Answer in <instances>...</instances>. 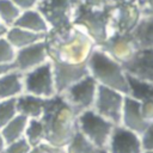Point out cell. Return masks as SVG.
Listing matches in <instances>:
<instances>
[{
  "instance_id": "obj_22",
  "label": "cell",
  "mask_w": 153,
  "mask_h": 153,
  "mask_svg": "<svg viewBox=\"0 0 153 153\" xmlns=\"http://www.w3.org/2000/svg\"><path fill=\"white\" fill-rule=\"evenodd\" d=\"M27 122H29V118L25 115L18 112L8 123H6L0 129L6 143H11L20 137H24Z\"/></svg>"
},
{
  "instance_id": "obj_7",
  "label": "cell",
  "mask_w": 153,
  "mask_h": 153,
  "mask_svg": "<svg viewBox=\"0 0 153 153\" xmlns=\"http://www.w3.org/2000/svg\"><path fill=\"white\" fill-rule=\"evenodd\" d=\"M23 81L24 93H30L42 98H50L57 94L50 59L44 63L23 73Z\"/></svg>"
},
{
  "instance_id": "obj_30",
  "label": "cell",
  "mask_w": 153,
  "mask_h": 153,
  "mask_svg": "<svg viewBox=\"0 0 153 153\" xmlns=\"http://www.w3.org/2000/svg\"><path fill=\"white\" fill-rule=\"evenodd\" d=\"M143 151H153V121L149 122L146 129L140 134Z\"/></svg>"
},
{
  "instance_id": "obj_10",
  "label": "cell",
  "mask_w": 153,
  "mask_h": 153,
  "mask_svg": "<svg viewBox=\"0 0 153 153\" xmlns=\"http://www.w3.org/2000/svg\"><path fill=\"white\" fill-rule=\"evenodd\" d=\"M124 97V93L98 84L97 96L92 109L117 126L121 123Z\"/></svg>"
},
{
  "instance_id": "obj_25",
  "label": "cell",
  "mask_w": 153,
  "mask_h": 153,
  "mask_svg": "<svg viewBox=\"0 0 153 153\" xmlns=\"http://www.w3.org/2000/svg\"><path fill=\"white\" fill-rule=\"evenodd\" d=\"M24 136L32 147L45 142V133L42 121L39 118H29Z\"/></svg>"
},
{
  "instance_id": "obj_4",
  "label": "cell",
  "mask_w": 153,
  "mask_h": 153,
  "mask_svg": "<svg viewBox=\"0 0 153 153\" xmlns=\"http://www.w3.org/2000/svg\"><path fill=\"white\" fill-rule=\"evenodd\" d=\"M111 8L112 4L98 8L79 2L74 11L72 24L84 31L96 45H99L111 33Z\"/></svg>"
},
{
  "instance_id": "obj_13",
  "label": "cell",
  "mask_w": 153,
  "mask_h": 153,
  "mask_svg": "<svg viewBox=\"0 0 153 153\" xmlns=\"http://www.w3.org/2000/svg\"><path fill=\"white\" fill-rule=\"evenodd\" d=\"M106 149L109 153H142L140 134L117 124L110 135Z\"/></svg>"
},
{
  "instance_id": "obj_1",
  "label": "cell",
  "mask_w": 153,
  "mask_h": 153,
  "mask_svg": "<svg viewBox=\"0 0 153 153\" xmlns=\"http://www.w3.org/2000/svg\"><path fill=\"white\" fill-rule=\"evenodd\" d=\"M39 120L43 123L45 142L67 147L78 130V114L62 94L48 98Z\"/></svg>"
},
{
  "instance_id": "obj_35",
  "label": "cell",
  "mask_w": 153,
  "mask_h": 153,
  "mask_svg": "<svg viewBox=\"0 0 153 153\" xmlns=\"http://www.w3.org/2000/svg\"><path fill=\"white\" fill-rule=\"evenodd\" d=\"M115 0H80V2H82L86 6H91V7H106L110 6L111 4H114Z\"/></svg>"
},
{
  "instance_id": "obj_9",
  "label": "cell",
  "mask_w": 153,
  "mask_h": 153,
  "mask_svg": "<svg viewBox=\"0 0 153 153\" xmlns=\"http://www.w3.org/2000/svg\"><path fill=\"white\" fill-rule=\"evenodd\" d=\"M97 90H98V82L92 75L87 74L86 76L81 78L75 84L69 86L62 93V96L79 115L80 112L93 108L97 96Z\"/></svg>"
},
{
  "instance_id": "obj_23",
  "label": "cell",
  "mask_w": 153,
  "mask_h": 153,
  "mask_svg": "<svg viewBox=\"0 0 153 153\" xmlns=\"http://www.w3.org/2000/svg\"><path fill=\"white\" fill-rule=\"evenodd\" d=\"M67 149L68 153H109L106 148L98 147L93 142H91L79 131V129L76 130L73 139L68 143Z\"/></svg>"
},
{
  "instance_id": "obj_28",
  "label": "cell",
  "mask_w": 153,
  "mask_h": 153,
  "mask_svg": "<svg viewBox=\"0 0 153 153\" xmlns=\"http://www.w3.org/2000/svg\"><path fill=\"white\" fill-rule=\"evenodd\" d=\"M17 49L10 43V41L5 37L0 38V63L8 65L14 61Z\"/></svg>"
},
{
  "instance_id": "obj_38",
  "label": "cell",
  "mask_w": 153,
  "mask_h": 153,
  "mask_svg": "<svg viewBox=\"0 0 153 153\" xmlns=\"http://www.w3.org/2000/svg\"><path fill=\"white\" fill-rule=\"evenodd\" d=\"M6 146H7V143H6L4 136H2V134H1V131H0V153H5Z\"/></svg>"
},
{
  "instance_id": "obj_14",
  "label": "cell",
  "mask_w": 153,
  "mask_h": 153,
  "mask_svg": "<svg viewBox=\"0 0 153 153\" xmlns=\"http://www.w3.org/2000/svg\"><path fill=\"white\" fill-rule=\"evenodd\" d=\"M122 65L129 61L136 53L137 47L130 33H111L102 44L97 45Z\"/></svg>"
},
{
  "instance_id": "obj_11",
  "label": "cell",
  "mask_w": 153,
  "mask_h": 153,
  "mask_svg": "<svg viewBox=\"0 0 153 153\" xmlns=\"http://www.w3.org/2000/svg\"><path fill=\"white\" fill-rule=\"evenodd\" d=\"M51 63H53L55 88L57 94H62L69 86H72L78 80L90 74L87 68V61L81 63H69V62H60L51 60Z\"/></svg>"
},
{
  "instance_id": "obj_24",
  "label": "cell",
  "mask_w": 153,
  "mask_h": 153,
  "mask_svg": "<svg viewBox=\"0 0 153 153\" xmlns=\"http://www.w3.org/2000/svg\"><path fill=\"white\" fill-rule=\"evenodd\" d=\"M128 85H129V93H128L129 96L139 100L153 98V82L145 81L128 74Z\"/></svg>"
},
{
  "instance_id": "obj_6",
  "label": "cell",
  "mask_w": 153,
  "mask_h": 153,
  "mask_svg": "<svg viewBox=\"0 0 153 153\" xmlns=\"http://www.w3.org/2000/svg\"><path fill=\"white\" fill-rule=\"evenodd\" d=\"M80 0H41L37 10L45 18L49 31H61L71 27L72 18Z\"/></svg>"
},
{
  "instance_id": "obj_36",
  "label": "cell",
  "mask_w": 153,
  "mask_h": 153,
  "mask_svg": "<svg viewBox=\"0 0 153 153\" xmlns=\"http://www.w3.org/2000/svg\"><path fill=\"white\" fill-rule=\"evenodd\" d=\"M12 69H14V68H13V66H12V63H8V65H4V63H0V75L5 74L6 72H8V71H12Z\"/></svg>"
},
{
  "instance_id": "obj_37",
  "label": "cell",
  "mask_w": 153,
  "mask_h": 153,
  "mask_svg": "<svg viewBox=\"0 0 153 153\" xmlns=\"http://www.w3.org/2000/svg\"><path fill=\"white\" fill-rule=\"evenodd\" d=\"M8 27H10V26H7L5 23L0 22V38L6 36V33H7V31H8Z\"/></svg>"
},
{
  "instance_id": "obj_12",
  "label": "cell",
  "mask_w": 153,
  "mask_h": 153,
  "mask_svg": "<svg viewBox=\"0 0 153 153\" xmlns=\"http://www.w3.org/2000/svg\"><path fill=\"white\" fill-rule=\"evenodd\" d=\"M49 60L48 47L45 39L30 44L27 47L17 49L12 66L16 71L25 73Z\"/></svg>"
},
{
  "instance_id": "obj_32",
  "label": "cell",
  "mask_w": 153,
  "mask_h": 153,
  "mask_svg": "<svg viewBox=\"0 0 153 153\" xmlns=\"http://www.w3.org/2000/svg\"><path fill=\"white\" fill-rule=\"evenodd\" d=\"M141 104V112L147 122L153 121V98H147L140 100Z\"/></svg>"
},
{
  "instance_id": "obj_8",
  "label": "cell",
  "mask_w": 153,
  "mask_h": 153,
  "mask_svg": "<svg viewBox=\"0 0 153 153\" xmlns=\"http://www.w3.org/2000/svg\"><path fill=\"white\" fill-rule=\"evenodd\" d=\"M142 18L137 0H115L111 8V33H131Z\"/></svg>"
},
{
  "instance_id": "obj_39",
  "label": "cell",
  "mask_w": 153,
  "mask_h": 153,
  "mask_svg": "<svg viewBox=\"0 0 153 153\" xmlns=\"http://www.w3.org/2000/svg\"><path fill=\"white\" fill-rule=\"evenodd\" d=\"M142 153H153V151H143Z\"/></svg>"
},
{
  "instance_id": "obj_26",
  "label": "cell",
  "mask_w": 153,
  "mask_h": 153,
  "mask_svg": "<svg viewBox=\"0 0 153 153\" xmlns=\"http://www.w3.org/2000/svg\"><path fill=\"white\" fill-rule=\"evenodd\" d=\"M20 13L22 10L12 0H0V22L7 26H12Z\"/></svg>"
},
{
  "instance_id": "obj_29",
  "label": "cell",
  "mask_w": 153,
  "mask_h": 153,
  "mask_svg": "<svg viewBox=\"0 0 153 153\" xmlns=\"http://www.w3.org/2000/svg\"><path fill=\"white\" fill-rule=\"evenodd\" d=\"M31 149H32V146L29 143V141L24 136L11 143H7L5 153H30Z\"/></svg>"
},
{
  "instance_id": "obj_18",
  "label": "cell",
  "mask_w": 153,
  "mask_h": 153,
  "mask_svg": "<svg viewBox=\"0 0 153 153\" xmlns=\"http://www.w3.org/2000/svg\"><path fill=\"white\" fill-rule=\"evenodd\" d=\"M13 25L33 31V32H39V33L49 32V25L45 18L43 17V14L37 8L22 11V13L19 14V17L17 18Z\"/></svg>"
},
{
  "instance_id": "obj_33",
  "label": "cell",
  "mask_w": 153,
  "mask_h": 153,
  "mask_svg": "<svg viewBox=\"0 0 153 153\" xmlns=\"http://www.w3.org/2000/svg\"><path fill=\"white\" fill-rule=\"evenodd\" d=\"M143 17H153V0H137Z\"/></svg>"
},
{
  "instance_id": "obj_3",
  "label": "cell",
  "mask_w": 153,
  "mask_h": 153,
  "mask_svg": "<svg viewBox=\"0 0 153 153\" xmlns=\"http://www.w3.org/2000/svg\"><path fill=\"white\" fill-rule=\"evenodd\" d=\"M87 68L90 75L99 85L115 88L124 94L129 93L128 74L123 65L97 45L87 59Z\"/></svg>"
},
{
  "instance_id": "obj_19",
  "label": "cell",
  "mask_w": 153,
  "mask_h": 153,
  "mask_svg": "<svg viewBox=\"0 0 153 153\" xmlns=\"http://www.w3.org/2000/svg\"><path fill=\"white\" fill-rule=\"evenodd\" d=\"M48 98L37 97L30 93H23L17 97V109L19 114L27 118H39L44 111Z\"/></svg>"
},
{
  "instance_id": "obj_21",
  "label": "cell",
  "mask_w": 153,
  "mask_h": 153,
  "mask_svg": "<svg viewBox=\"0 0 153 153\" xmlns=\"http://www.w3.org/2000/svg\"><path fill=\"white\" fill-rule=\"evenodd\" d=\"M130 35L137 49H153V17H143Z\"/></svg>"
},
{
  "instance_id": "obj_5",
  "label": "cell",
  "mask_w": 153,
  "mask_h": 153,
  "mask_svg": "<svg viewBox=\"0 0 153 153\" xmlns=\"http://www.w3.org/2000/svg\"><path fill=\"white\" fill-rule=\"evenodd\" d=\"M115 126L93 109H87L78 115L79 131L98 147L106 148Z\"/></svg>"
},
{
  "instance_id": "obj_34",
  "label": "cell",
  "mask_w": 153,
  "mask_h": 153,
  "mask_svg": "<svg viewBox=\"0 0 153 153\" xmlns=\"http://www.w3.org/2000/svg\"><path fill=\"white\" fill-rule=\"evenodd\" d=\"M22 11L25 10H31V8H36L38 2L41 0H12Z\"/></svg>"
},
{
  "instance_id": "obj_15",
  "label": "cell",
  "mask_w": 153,
  "mask_h": 153,
  "mask_svg": "<svg viewBox=\"0 0 153 153\" xmlns=\"http://www.w3.org/2000/svg\"><path fill=\"white\" fill-rule=\"evenodd\" d=\"M123 67L127 74L153 82V49H137Z\"/></svg>"
},
{
  "instance_id": "obj_17",
  "label": "cell",
  "mask_w": 153,
  "mask_h": 153,
  "mask_svg": "<svg viewBox=\"0 0 153 153\" xmlns=\"http://www.w3.org/2000/svg\"><path fill=\"white\" fill-rule=\"evenodd\" d=\"M24 93L23 73L16 69L0 75V100L17 98Z\"/></svg>"
},
{
  "instance_id": "obj_2",
  "label": "cell",
  "mask_w": 153,
  "mask_h": 153,
  "mask_svg": "<svg viewBox=\"0 0 153 153\" xmlns=\"http://www.w3.org/2000/svg\"><path fill=\"white\" fill-rule=\"evenodd\" d=\"M45 42L50 60L69 63L86 62L96 47V43L74 25L61 31H49Z\"/></svg>"
},
{
  "instance_id": "obj_16",
  "label": "cell",
  "mask_w": 153,
  "mask_h": 153,
  "mask_svg": "<svg viewBox=\"0 0 153 153\" xmlns=\"http://www.w3.org/2000/svg\"><path fill=\"white\" fill-rule=\"evenodd\" d=\"M148 123L149 122H147L145 120V117L141 112L140 100L129 94H126L120 124L137 133V134H141L146 129Z\"/></svg>"
},
{
  "instance_id": "obj_31",
  "label": "cell",
  "mask_w": 153,
  "mask_h": 153,
  "mask_svg": "<svg viewBox=\"0 0 153 153\" xmlns=\"http://www.w3.org/2000/svg\"><path fill=\"white\" fill-rule=\"evenodd\" d=\"M30 153H68L67 147H57L53 146L48 142H42L30 151Z\"/></svg>"
},
{
  "instance_id": "obj_27",
  "label": "cell",
  "mask_w": 153,
  "mask_h": 153,
  "mask_svg": "<svg viewBox=\"0 0 153 153\" xmlns=\"http://www.w3.org/2000/svg\"><path fill=\"white\" fill-rule=\"evenodd\" d=\"M18 114L17 98L0 100V129Z\"/></svg>"
},
{
  "instance_id": "obj_20",
  "label": "cell",
  "mask_w": 153,
  "mask_h": 153,
  "mask_svg": "<svg viewBox=\"0 0 153 153\" xmlns=\"http://www.w3.org/2000/svg\"><path fill=\"white\" fill-rule=\"evenodd\" d=\"M47 33H39V32H33L16 25H12L8 27V31L6 33V38L10 41V43L16 48L20 49L24 47H27L30 44H33L36 42L45 39Z\"/></svg>"
}]
</instances>
